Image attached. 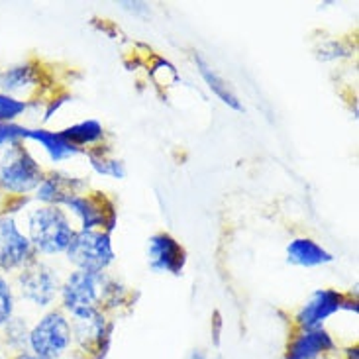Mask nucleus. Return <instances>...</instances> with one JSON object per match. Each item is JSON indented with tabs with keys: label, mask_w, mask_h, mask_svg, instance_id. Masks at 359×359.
<instances>
[{
	"label": "nucleus",
	"mask_w": 359,
	"mask_h": 359,
	"mask_svg": "<svg viewBox=\"0 0 359 359\" xmlns=\"http://www.w3.org/2000/svg\"><path fill=\"white\" fill-rule=\"evenodd\" d=\"M287 262L297 267L311 269V267H320V265L332 263L334 255L311 238H294L287 245Z\"/></svg>",
	"instance_id": "nucleus-16"
},
{
	"label": "nucleus",
	"mask_w": 359,
	"mask_h": 359,
	"mask_svg": "<svg viewBox=\"0 0 359 359\" xmlns=\"http://www.w3.org/2000/svg\"><path fill=\"white\" fill-rule=\"evenodd\" d=\"M87 189V181L81 177H73L63 171H51L43 177V181L34 191V198L39 204L48 206H63L69 196L83 193Z\"/></svg>",
	"instance_id": "nucleus-12"
},
{
	"label": "nucleus",
	"mask_w": 359,
	"mask_h": 359,
	"mask_svg": "<svg viewBox=\"0 0 359 359\" xmlns=\"http://www.w3.org/2000/svg\"><path fill=\"white\" fill-rule=\"evenodd\" d=\"M34 104H36L34 100H22V98L10 97V95L0 93V124H12V122H16Z\"/></svg>",
	"instance_id": "nucleus-22"
},
{
	"label": "nucleus",
	"mask_w": 359,
	"mask_h": 359,
	"mask_svg": "<svg viewBox=\"0 0 359 359\" xmlns=\"http://www.w3.org/2000/svg\"><path fill=\"white\" fill-rule=\"evenodd\" d=\"M128 291L107 271L73 269L63 277L59 301L61 311L73 320L95 316L104 309H118L126 301Z\"/></svg>",
	"instance_id": "nucleus-1"
},
{
	"label": "nucleus",
	"mask_w": 359,
	"mask_h": 359,
	"mask_svg": "<svg viewBox=\"0 0 359 359\" xmlns=\"http://www.w3.org/2000/svg\"><path fill=\"white\" fill-rule=\"evenodd\" d=\"M194 63H196V69H198V73H201V77L203 81L208 85V88L212 90V95L222 100L226 107H230L232 110H238V112H242L243 107L242 102H240V98L236 97V93H233L230 85H228V81L212 67V65H208L206 61H204L201 55H194Z\"/></svg>",
	"instance_id": "nucleus-17"
},
{
	"label": "nucleus",
	"mask_w": 359,
	"mask_h": 359,
	"mask_svg": "<svg viewBox=\"0 0 359 359\" xmlns=\"http://www.w3.org/2000/svg\"><path fill=\"white\" fill-rule=\"evenodd\" d=\"M69 97H55L51 98V100H48V108H46V112H43V120H49L51 118V114L53 112H57L59 108H61V104H65L67 102Z\"/></svg>",
	"instance_id": "nucleus-24"
},
{
	"label": "nucleus",
	"mask_w": 359,
	"mask_h": 359,
	"mask_svg": "<svg viewBox=\"0 0 359 359\" xmlns=\"http://www.w3.org/2000/svg\"><path fill=\"white\" fill-rule=\"evenodd\" d=\"M61 208L79 222V230H102L112 233L116 230V206L102 193H79L69 196Z\"/></svg>",
	"instance_id": "nucleus-7"
},
{
	"label": "nucleus",
	"mask_w": 359,
	"mask_h": 359,
	"mask_svg": "<svg viewBox=\"0 0 359 359\" xmlns=\"http://www.w3.org/2000/svg\"><path fill=\"white\" fill-rule=\"evenodd\" d=\"M38 259L28 233L20 228L16 216L0 214V271L18 273Z\"/></svg>",
	"instance_id": "nucleus-8"
},
{
	"label": "nucleus",
	"mask_w": 359,
	"mask_h": 359,
	"mask_svg": "<svg viewBox=\"0 0 359 359\" xmlns=\"http://www.w3.org/2000/svg\"><path fill=\"white\" fill-rule=\"evenodd\" d=\"M216 359H222V358H216Z\"/></svg>",
	"instance_id": "nucleus-30"
},
{
	"label": "nucleus",
	"mask_w": 359,
	"mask_h": 359,
	"mask_svg": "<svg viewBox=\"0 0 359 359\" xmlns=\"http://www.w3.org/2000/svg\"><path fill=\"white\" fill-rule=\"evenodd\" d=\"M341 311L358 312V301H351L336 289H316L299 309L294 322L299 330L324 328L326 320Z\"/></svg>",
	"instance_id": "nucleus-9"
},
{
	"label": "nucleus",
	"mask_w": 359,
	"mask_h": 359,
	"mask_svg": "<svg viewBox=\"0 0 359 359\" xmlns=\"http://www.w3.org/2000/svg\"><path fill=\"white\" fill-rule=\"evenodd\" d=\"M73 344L71 320L61 309H49L29 326L28 351L43 359H61Z\"/></svg>",
	"instance_id": "nucleus-4"
},
{
	"label": "nucleus",
	"mask_w": 359,
	"mask_h": 359,
	"mask_svg": "<svg viewBox=\"0 0 359 359\" xmlns=\"http://www.w3.org/2000/svg\"><path fill=\"white\" fill-rule=\"evenodd\" d=\"M348 359H358V346H353L348 350Z\"/></svg>",
	"instance_id": "nucleus-28"
},
{
	"label": "nucleus",
	"mask_w": 359,
	"mask_h": 359,
	"mask_svg": "<svg viewBox=\"0 0 359 359\" xmlns=\"http://www.w3.org/2000/svg\"><path fill=\"white\" fill-rule=\"evenodd\" d=\"M43 169L24 142L0 151V191L8 196H28L43 181Z\"/></svg>",
	"instance_id": "nucleus-3"
},
{
	"label": "nucleus",
	"mask_w": 359,
	"mask_h": 359,
	"mask_svg": "<svg viewBox=\"0 0 359 359\" xmlns=\"http://www.w3.org/2000/svg\"><path fill=\"white\" fill-rule=\"evenodd\" d=\"M26 140L38 144L53 163L67 161L71 157L79 156V151H81L61 132H53V130H46V128H28Z\"/></svg>",
	"instance_id": "nucleus-15"
},
{
	"label": "nucleus",
	"mask_w": 359,
	"mask_h": 359,
	"mask_svg": "<svg viewBox=\"0 0 359 359\" xmlns=\"http://www.w3.org/2000/svg\"><path fill=\"white\" fill-rule=\"evenodd\" d=\"M10 359H43L36 355V353H32V351H20V353H14Z\"/></svg>",
	"instance_id": "nucleus-26"
},
{
	"label": "nucleus",
	"mask_w": 359,
	"mask_h": 359,
	"mask_svg": "<svg viewBox=\"0 0 359 359\" xmlns=\"http://www.w3.org/2000/svg\"><path fill=\"white\" fill-rule=\"evenodd\" d=\"M63 255L73 269L83 271H107L116 259L112 238L102 230H77Z\"/></svg>",
	"instance_id": "nucleus-6"
},
{
	"label": "nucleus",
	"mask_w": 359,
	"mask_h": 359,
	"mask_svg": "<svg viewBox=\"0 0 359 359\" xmlns=\"http://www.w3.org/2000/svg\"><path fill=\"white\" fill-rule=\"evenodd\" d=\"M0 359H6V358H4V355H2V353H0Z\"/></svg>",
	"instance_id": "nucleus-29"
},
{
	"label": "nucleus",
	"mask_w": 359,
	"mask_h": 359,
	"mask_svg": "<svg viewBox=\"0 0 359 359\" xmlns=\"http://www.w3.org/2000/svg\"><path fill=\"white\" fill-rule=\"evenodd\" d=\"M16 306H18V297L14 283L10 281L6 273L0 271V330L16 316Z\"/></svg>",
	"instance_id": "nucleus-21"
},
{
	"label": "nucleus",
	"mask_w": 359,
	"mask_h": 359,
	"mask_svg": "<svg viewBox=\"0 0 359 359\" xmlns=\"http://www.w3.org/2000/svg\"><path fill=\"white\" fill-rule=\"evenodd\" d=\"M71 328H73V341L83 353L93 355V359L107 358L114 324L107 320L104 312H98L95 316L81 320H71Z\"/></svg>",
	"instance_id": "nucleus-10"
},
{
	"label": "nucleus",
	"mask_w": 359,
	"mask_h": 359,
	"mask_svg": "<svg viewBox=\"0 0 359 359\" xmlns=\"http://www.w3.org/2000/svg\"><path fill=\"white\" fill-rule=\"evenodd\" d=\"M41 83H43V71L32 61L10 65L0 71V93L22 98V100H28L24 97L38 90Z\"/></svg>",
	"instance_id": "nucleus-13"
},
{
	"label": "nucleus",
	"mask_w": 359,
	"mask_h": 359,
	"mask_svg": "<svg viewBox=\"0 0 359 359\" xmlns=\"http://www.w3.org/2000/svg\"><path fill=\"white\" fill-rule=\"evenodd\" d=\"M88 161H90V167L97 171L98 175L110 177V179H124L126 177V167L124 163L112 157V154L108 151L107 147L97 146L90 147L87 151Z\"/></svg>",
	"instance_id": "nucleus-19"
},
{
	"label": "nucleus",
	"mask_w": 359,
	"mask_h": 359,
	"mask_svg": "<svg viewBox=\"0 0 359 359\" xmlns=\"http://www.w3.org/2000/svg\"><path fill=\"white\" fill-rule=\"evenodd\" d=\"M187 359H206V355H204V353L201 350H194L193 353H191V355H189V358H187Z\"/></svg>",
	"instance_id": "nucleus-27"
},
{
	"label": "nucleus",
	"mask_w": 359,
	"mask_h": 359,
	"mask_svg": "<svg viewBox=\"0 0 359 359\" xmlns=\"http://www.w3.org/2000/svg\"><path fill=\"white\" fill-rule=\"evenodd\" d=\"M212 322H214V330H212L214 344L218 346V344H220V326H222V320H220V314H218V312L214 314V320Z\"/></svg>",
	"instance_id": "nucleus-25"
},
{
	"label": "nucleus",
	"mask_w": 359,
	"mask_h": 359,
	"mask_svg": "<svg viewBox=\"0 0 359 359\" xmlns=\"http://www.w3.org/2000/svg\"><path fill=\"white\" fill-rule=\"evenodd\" d=\"M63 277L59 275L57 267H53L46 259H36L24 267L22 271L16 273V291L20 299L28 302L34 309H43L49 311L51 304L57 301L59 291H61Z\"/></svg>",
	"instance_id": "nucleus-5"
},
{
	"label": "nucleus",
	"mask_w": 359,
	"mask_h": 359,
	"mask_svg": "<svg viewBox=\"0 0 359 359\" xmlns=\"http://www.w3.org/2000/svg\"><path fill=\"white\" fill-rule=\"evenodd\" d=\"M330 351H336V340L326 328L297 330L283 359H318Z\"/></svg>",
	"instance_id": "nucleus-14"
},
{
	"label": "nucleus",
	"mask_w": 359,
	"mask_h": 359,
	"mask_svg": "<svg viewBox=\"0 0 359 359\" xmlns=\"http://www.w3.org/2000/svg\"><path fill=\"white\" fill-rule=\"evenodd\" d=\"M2 334H4V346H6L8 350H12L14 353L28 351L29 326L26 324L24 318L14 316V318L2 328Z\"/></svg>",
	"instance_id": "nucleus-20"
},
{
	"label": "nucleus",
	"mask_w": 359,
	"mask_h": 359,
	"mask_svg": "<svg viewBox=\"0 0 359 359\" xmlns=\"http://www.w3.org/2000/svg\"><path fill=\"white\" fill-rule=\"evenodd\" d=\"M75 232L71 216L61 206L38 204L26 212V233L41 257L63 255Z\"/></svg>",
	"instance_id": "nucleus-2"
},
{
	"label": "nucleus",
	"mask_w": 359,
	"mask_h": 359,
	"mask_svg": "<svg viewBox=\"0 0 359 359\" xmlns=\"http://www.w3.org/2000/svg\"><path fill=\"white\" fill-rule=\"evenodd\" d=\"M26 134H28V128L22 126L18 122L0 124V151H4L6 147L14 146V144L26 142Z\"/></svg>",
	"instance_id": "nucleus-23"
},
{
	"label": "nucleus",
	"mask_w": 359,
	"mask_h": 359,
	"mask_svg": "<svg viewBox=\"0 0 359 359\" xmlns=\"http://www.w3.org/2000/svg\"><path fill=\"white\" fill-rule=\"evenodd\" d=\"M61 134L67 137L69 142L73 144V146H77L79 149L81 147H97L104 136H107V132H104V126L95 120V118H88V120H83V122H77V124H71L65 130H61Z\"/></svg>",
	"instance_id": "nucleus-18"
},
{
	"label": "nucleus",
	"mask_w": 359,
	"mask_h": 359,
	"mask_svg": "<svg viewBox=\"0 0 359 359\" xmlns=\"http://www.w3.org/2000/svg\"><path fill=\"white\" fill-rule=\"evenodd\" d=\"M147 265L157 275H181L187 265V252L171 233H154L147 240Z\"/></svg>",
	"instance_id": "nucleus-11"
}]
</instances>
